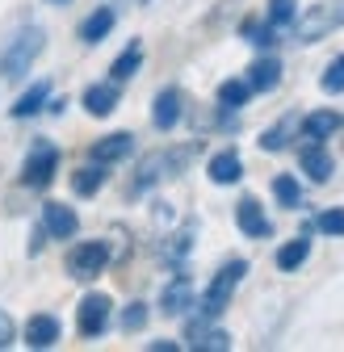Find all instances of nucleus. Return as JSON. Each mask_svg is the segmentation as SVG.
Returning <instances> with one entry per match:
<instances>
[{
	"label": "nucleus",
	"instance_id": "14",
	"mask_svg": "<svg viewBox=\"0 0 344 352\" xmlns=\"http://www.w3.org/2000/svg\"><path fill=\"white\" fill-rule=\"evenodd\" d=\"M193 306V281L185 277V273H177L168 285H164V294H160V311L168 315V319H177V315H185Z\"/></svg>",
	"mask_w": 344,
	"mask_h": 352
},
{
	"label": "nucleus",
	"instance_id": "6",
	"mask_svg": "<svg viewBox=\"0 0 344 352\" xmlns=\"http://www.w3.org/2000/svg\"><path fill=\"white\" fill-rule=\"evenodd\" d=\"M109 260H114V248L105 239H84V243H76L67 252V273L76 281H93V277H101L109 269Z\"/></svg>",
	"mask_w": 344,
	"mask_h": 352
},
{
	"label": "nucleus",
	"instance_id": "12",
	"mask_svg": "<svg viewBox=\"0 0 344 352\" xmlns=\"http://www.w3.org/2000/svg\"><path fill=\"white\" fill-rule=\"evenodd\" d=\"M131 151H135V135H131V130H118V135H105V139H97L89 147V160L109 168V164H122Z\"/></svg>",
	"mask_w": 344,
	"mask_h": 352
},
{
	"label": "nucleus",
	"instance_id": "13",
	"mask_svg": "<svg viewBox=\"0 0 344 352\" xmlns=\"http://www.w3.org/2000/svg\"><path fill=\"white\" fill-rule=\"evenodd\" d=\"M206 176L214 185H239L244 181V160L235 147H223V151H214L210 164H206Z\"/></svg>",
	"mask_w": 344,
	"mask_h": 352
},
{
	"label": "nucleus",
	"instance_id": "35",
	"mask_svg": "<svg viewBox=\"0 0 344 352\" xmlns=\"http://www.w3.org/2000/svg\"><path fill=\"white\" fill-rule=\"evenodd\" d=\"M47 5H72V0H47Z\"/></svg>",
	"mask_w": 344,
	"mask_h": 352
},
{
	"label": "nucleus",
	"instance_id": "34",
	"mask_svg": "<svg viewBox=\"0 0 344 352\" xmlns=\"http://www.w3.org/2000/svg\"><path fill=\"white\" fill-rule=\"evenodd\" d=\"M118 5H147V0H118Z\"/></svg>",
	"mask_w": 344,
	"mask_h": 352
},
{
	"label": "nucleus",
	"instance_id": "16",
	"mask_svg": "<svg viewBox=\"0 0 344 352\" xmlns=\"http://www.w3.org/2000/svg\"><path fill=\"white\" fill-rule=\"evenodd\" d=\"M47 105H51V80H38V84H30L25 93L13 101L9 118H13V122H25V118H38Z\"/></svg>",
	"mask_w": 344,
	"mask_h": 352
},
{
	"label": "nucleus",
	"instance_id": "28",
	"mask_svg": "<svg viewBox=\"0 0 344 352\" xmlns=\"http://www.w3.org/2000/svg\"><path fill=\"white\" fill-rule=\"evenodd\" d=\"M294 17H298V0H269L265 21H269L273 30H290V25H294Z\"/></svg>",
	"mask_w": 344,
	"mask_h": 352
},
{
	"label": "nucleus",
	"instance_id": "7",
	"mask_svg": "<svg viewBox=\"0 0 344 352\" xmlns=\"http://www.w3.org/2000/svg\"><path fill=\"white\" fill-rule=\"evenodd\" d=\"M109 319H114V302H109V294H84V298H80V306H76V331H80L84 340L105 336Z\"/></svg>",
	"mask_w": 344,
	"mask_h": 352
},
{
	"label": "nucleus",
	"instance_id": "9",
	"mask_svg": "<svg viewBox=\"0 0 344 352\" xmlns=\"http://www.w3.org/2000/svg\"><path fill=\"white\" fill-rule=\"evenodd\" d=\"M298 168H303L315 185H327V181H332V172H336V160H332V151H327L323 143L307 139L303 147H298Z\"/></svg>",
	"mask_w": 344,
	"mask_h": 352
},
{
	"label": "nucleus",
	"instance_id": "31",
	"mask_svg": "<svg viewBox=\"0 0 344 352\" xmlns=\"http://www.w3.org/2000/svg\"><path fill=\"white\" fill-rule=\"evenodd\" d=\"M118 323H122V331H143L147 327V302H131Z\"/></svg>",
	"mask_w": 344,
	"mask_h": 352
},
{
	"label": "nucleus",
	"instance_id": "24",
	"mask_svg": "<svg viewBox=\"0 0 344 352\" xmlns=\"http://www.w3.org/2000/svg\"><path fill=\"white\" fill-rule=\"evenodd\" d=\"M105 176H109V172H105V164H93V160H89L84 168H76V172H72V189H76L80 197H93V193L105 185Z\"/></svg>",
	"mask_w": 344,
	"mask_h": 352
},
{
	"label": "nucleus",
	"instance_id": "2",
	"mask_svg": "<svg viewBox=\"0 0 344 352\" xmlns=\"http://www.w3.org/2000/svg\"><path fill=\"white\" fill-rule=\"evenodd\" d=\"M42 47H47V30H42V25L17 30L13 42L0 51V80H21V76L34 67V59L42 55Z\"/></svg>",
	"mask_w": 344,
	"mask_h": 352
},
{
	"label": "nucleus",
	"instance_id": "32",
	"mask_svg": "<svg viewBox=\"0 0 344 352\" xmlns=\"http://www.w3.org/2000/svg\"><path fill=\"white\" fill-rule=\"evenodd\" d=\"M17 340V323L9 319V311H0V348H13Z\"/></svg>",
	"mask_w": 344,
	"mask_h": 352
},
{
	"label": "nucleus",
	"instance_id": "1",
	"mask_svg": "<svg viewBox=\"0 0 344 352\" xmlns=\"http://www.w3.org/2000/svg\"><path fill=\"white\" fill-rule=\"evenodd\" d=\"M244 273H248V260H239V256H235V260H227L223 269L214 273V281L206 285V294L193 302V306H197V319H206V323H210V319H219L227 306H231V298H235V289H239Z\"/></svg>",
	"mask_w": 344,
	"mask_h": 352
},
{
	"label": "nucleus",
	"instance_id": "5",
	"mask_svg": "<svg viewBox=\"0 0 344 352\" xmlns=\"http://www.w3.org/2000/svg\"><path fill=\"white\" fill-rule=\"evenodd\" d=\"M340 25H344V0H319L303 17H294L290 30H294V42H319Z\"/></svg>",
	"mask_w": 344,
	"mask_h": 352
},
{
	"label": "nucleus",
	"instance_id": "20",
	"mask_svg": "<svg viewBox=\"0 0 344 352\" xmlns=\"http://www.w3.org/2000/svg\"><path fill=\"white\" fill-rule=\"evenodd\" d=\"M340 126H344V122H340V113H332V109H315V113H307L303 122H298V130H303V139H315V143L332 139Z\"/></svg>",
	"mask_w": 344,
	"mask_h": 352
},
{
	"label": "nucleus",
	"instance_id": "25",
	"mask_svg": "<svg viewBox=\"0 0 344 352\" xmlns=\"http://www.w3.org/2000/svg\"><path fill=\"white\" fill-rule=\"evenodd\" d=\"M273 197H277L281 210H298V206H303V185H298V176H290V172L273 176Z\"/></svg>",
	"mask_w": 344,
	"mask_h": 352
},
{
	"label": "nucleus",
	"instance_id": "3",
	"mask_svg": "<svg viewBox=\"0 0 344 352\" xmlns=\"http://www.w3.org/2000/svg\"><path fill=\"white\" fill-rule=\"evenodd\" d=\"M193 151H197V147H172V151H151V155H147V160L139 164V172H135V181H131V193L139 197V193L155 189L160 181H168V176H177V168H185Z\"/></svg>",
	"mask_w": 344,
	"mask_h": 352
},
{
	"label": "nucleus",
	"instance_id": "18",
	"mask_svg": "<svg viewBox=\"0 0 344 352\" xmlns=\"http://www.w3.org/2000/svg\"><path fill=\"white\" fill-rule=\"evenodd\" d=\"M248 88L252 93H273V88L281 84V59L277 55H261V59H252V67H248Z\"/></svg>",
	"mask_w": 344,
	"mask_h": 352
},
{
	"label": "nucleus",
	"instance_id": "19",
	"mask_svg": "<svg viewBox=\"0 0 344 352\" xmlns=\"http://www.w3.org/2000/svg\"><path fill=\"white\" fill-rule=\"evenodd\" d=\"M114 21H118V13H114V5H97L89 17L80 21V42H89V47H97V42H105L109 38V30H114Z\"/></svg>",
	"mask_w": 344,
	"mask_h": 352
},
{
	"label": "nucleus",
	"instance_id": "23",
	"mask_svg": "<svg viewBox=\"0 0 344 352\" xmlns=\"http://www.w3.org/2000/svg\"><path fill=\"white\" fill-rule=\"evenodd\" d=\"M139 67H143V42H131L114 63H109V80L114 84H126L131 76H139Z\"/></svg>",
	"mask_w": 344,
	"mask_h": 352
},
{
	"label": "nucleus",
	"instance_id": "22",
	"mask_svg": "<svg viewBox=\"0 0 344 352\" xmlns=\"http://www.w3.org/2000/svg\"><path fill=\"white\" fill-rule=\"evenodd\" d=\"M307 256H311V239L307 235H298V239H286L281 248H277V269L281 273H298V269H303V264H307Z\"/></svg>",
	"mask_w": 344,
	"mask_h": 352
},
{
	"label": "nucleus",
	"instance_id": "26",
	"mask_svg": "<svg viewBox=\"0 0 344 352\" xmlns=\"http://www.w3.org/2000/svg\"><path fill=\"white\" fill-rule=\"evenodd\" d=\"M252 101V88H248V80H223L219 84V109H244Z\"/></svg>",
	"mask_w": 344,
	"mask_h": 352
},
{
	"label": "nucleus",
	"instance_id": "10",
	"mask_svg": "<svg viewBox=\"0 0 344 352\" xmlns=\"http://www.w3.org/2000/svg\"><path fill=\"white\" fill-rule=\"evenodd\" d=\"M42 231H47L51 239H76L80 231V214L63 201H47L42 206Z\"/></svg>",
	"mask_w": 344,
	"mask_h": 352
},
{
	"label": "nucleus",
	"instance_id": "30",
	"mask_svg": "<svg viewBox=\"0 0 344 352\" xmlns=\"http://www.w3.org/2000/svg\"><path fill=\"white\" fill-rule=\"evenodd\" d=\"M315 227H319L323 235H332V239H340V235H344V210H340V206H332V210H323V214L315 218Z\"/></svg>",
	"mask_w": 344,
	"mask_h": 352
},
{
	"label": "nucleus",
	"instance_id": "17",
	"mask_svg": "<svg viewBox=\"0 0 344 352\" xmlns=\"http://www.w3.org/2000/svg\"><path fill=\"white\" fill-rule=\"evenodd\" d=\"M59 336H63V323H59L55 315H47V311L25 319V344H30V348H55Z\"/></svg>",
	"mask_w": 344,
	"mask_h": 352
},
{
	"label": "nucleus",
	"instance_id": "4",
	"mask_svg": "<svg viewBox=\"0 0 344 352\" xmlns=\"http://www.w3.org/2000/svg\"><path fill=\"white\" fill-rule=\"evenodd\" d=\"M55 172H59V147L51 139H34L30 151H25V160H21V172H17L21 185L42 193V189H51Z\"/></svg>",
	"mask_w": 344,
	"mask_h": 352
},
{
	"label": "nucleus",
	"instance_id": "15",
	"mask_svg": "<svg viewBox=\"0 0 344 352\" xmlns=\"http://www.w3.org/2000/svg\"><path fill=\"white\" fill-rule=\"evenodd\" d=\"M80 101H84V109H89L93 118H109V113L118 109V101H122V84H114V80H105V84H89Z\"/></svg>",
	"mask_w": 344,
	"mask_h": 352
},
{
	"label": "nucleus",
	"instance_id": "33",
	"mask_svg": "<svg viewBox=\"0 0 344 352\" xmlns=\"http://www.w3.org/2000/svg\"><path fill=\"white\" fill-rule=\"evenodd\" d=\"M147 348H151V352H177L181 344H177V340H151Z\"/></svg>",
	"mask_w": 344,
	"mask_h": 352
},
{
	"label": "nucleus",
	"instance_id": "29",
	"mask_svg": "<svg viewBox=\"0 0 344 352\" xmlns=\"http://www.w3.org/2000/svg\"><path fill=\"white\" fill-rule=\"evenodd\" d=\"M319 88L327 97H340L344 93V55H336L327 67H323V76H319Z\"/></svg>",
	"mask_w": 344,
	"mask_h": 352
},
{
	"label": "nucleus",
	"instance_id": "11",
	"mask_svg": "<svg viewBox=\"0 0 344 352\" xmlns=\"http://www.w3.org/2000/svg\"><path fill=\"white\" fill-rule=\"evenodd\" d=\"M181 113H185L181 88H160L155 101H151V122H155V130H164V135H168V130H177Z\"/></svg>",
	"mask_w": 344,
	"mask_h": 352
},
{
	"label": "nucleus",
	"instance_id": "27",
	"mask_svg": "<svg viewBox=\"0 0 344 352\" xmlns=\"http://www.w3.org/2000/svg\"><path fill=\"white\" fill-rule=\"evenodd\" d=\"M239 34L252 42V47H261V51H269L273 42H277V30H273L269 21H256V17H248V21L239 25Z\"/></svg>",
	"mask_w": 344,
	"mask_h": 352
},
{
	"label": "nucleus",
	"instance_id": "21",
	"mask_svg": "<svg viewBox=\"0 0 344 352\" xmlns=\"http://www.w3.org/2000/svg\"><path fill=\"white\" fill-rule=\"evenodd\" d=\"M298 122H303L298 113H286L281 122H273L265 135H261V151H269V155H273V151H286L290 139H298Z\"/></svg>",
	"mask_w": 344,
	"mask_h": 352
},
{
	"label": "nucleus",
	"instance_id": "8",
	"mask_svg": "<svg viewBox=\"0 0 344 352\" xmlns=\"http://www.w3.org/2000/svg\"><path fill=\"white\" fill-rule=\"evenodd\" d=\"M235 227H239L248 239H269V235H273V223H269L265 206L256 201V197H239V201H235Z\"/></svg>",
	"mask_w": 344,
	"mask_h": 352
}]
</instances>
